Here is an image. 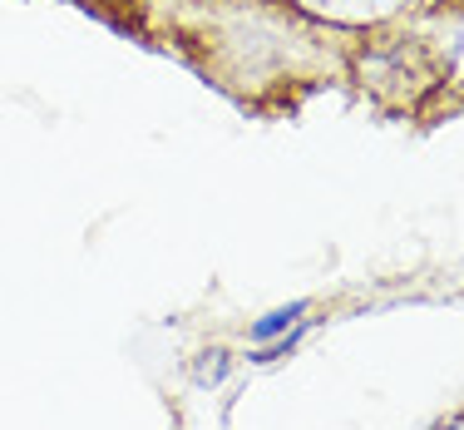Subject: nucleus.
I'll return each mask as SVG.
<instances>
[{"label":"nucleus","instance_id":"1","mask_svg":"<svg viewBox=\"0 0 464 430\" xmlns=\"http://www.w3.org/2000/svg\"><path fill=\"white\" fill-rule=\"evenodd\" d=\"M292 5H302L316 20H331V25H381V20L411 10L415 0H292Z\"/></svg>","mask_w":464,"mask_h":430},{"label":"nucleus","instance_id":"2","mask_svg":"<svg viewBox=\"0 0 464 430\" xmlns=\"http://www.w3.org/2000/svg\"><path fill=\"white\" fill-rule=\"evenodd\" d=\"M302 312H306V302H292V307H277V312H267L262 322H252V341H272V337L292 332V327L302 322Z\"/></svg>","mask_w":464,"mask_h":430},{"label":"nucleus","instance_id":"3","mask_svg":"<svg viewBox=\"0 0 464 430\" xmlns=\"http://www.w3.org/2000/svg\"><path fill=\"white\" fill-rule=\"evenodd\" d=\"M223 371H227V351H203L198 357V366H193V381H223Z\"/></svg>","mask_w":464,"mask_h":430},{"label":"nucleus","instance_id":"4","mask_svg":"<svg viewBox=\"0 0 464 430\" xmlns=\"http://www.w3.org/2000/svg\"><path fill=\"white\" fill-rule=\"evenodd\" d=\"M440 430H464V415H450V421L440 425Z\"/></svg>","mask_w":464,"mask_h":430}]
</instances>
